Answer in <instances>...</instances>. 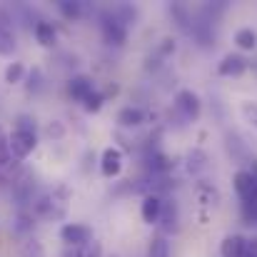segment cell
Wrapping results in <instances>:
<instances>
[{"mask_svg": "<svg viewBox=\"0 0 257 257\" xmlns=\"http://www.w3.org/2000/svg\"><path fill=\"white\" fill-rule=\"evenodd\" d=\"M8 145H10V155H13V158L25 160V158L35 150L38 135H35L33 130H20V127H15V130L8 135Z\"/></svg>", "mask_w": 257, "mask_h": 257, "instance_id": "obj_1", "label": "cell"}, {"mask_svg": "<svg viewBox=\"0 0 257 257\" xmlns=\"http://www.w3.org/2000/svg\"><path fill=\"white\" fill-rule=\"evenodd\" d=\"M60 240L68 247H85L92 242V227H87L83 222H68L60 227Z\"/></svg>", "mask_w": 257, "mask_h": 257, "instance_id": "obj_2", "label": "cell"}, {"mask_svg": "<svg viewBox=\"0 0 257 257\" xmlns=\"http://www.w3.org/2000/svg\"><path fill=\"white\" fill-rule=\"evenodd\" d=\"M175 107L182 112L185 120H197L202 115V102H200V95L192 92V90H180L175 95Z\"/></svg>", "mask_w": 257, "mask_h": 257, "instance_id": "obj_3", "label": "cell"}, {"mask_svg": "<svg viewBox=\"0 0 257 257\" xmlns=\"http://www.w3.org/2000/svg\"><path fill=\"white\" fill-rule=\"evenodd\" d=\"M102 38L110 43V45H125V40H127V25L125 23H120L117 18H115V13H110V15H102Z\"/></svg>", "mask_w": 257, "mask_h": 257, "instance_id": "obj_4", "label": "cell"}, {"mask_svg": "<svg viewBox=\"0 0 257 257\" xmlns=\"http://www.w3.org/2000/svg\"><path fill=\"white\" fill-rule=\"evenodd\" d=\"M247 70V58L240 53H227L220 63H217V73L222 78H240Z\"/></svg>", "mask_w": 257, "mask_h": 257, "instance_id": "obj_5", "label": "cell"}, {"mask_svg": "<svg viewBox=\"0 0 257 257\" xmlns=\"http://www.w3.org/2000/svg\"><path fill=\"white\" fill-rule=\"evenodd\" d=\"M122 163H125L122 160V153L117 148H107L102 153V158H100V172L105 177H117L122 172Z\"/></svg>", "mask_w": 257, "mask_h": 257, "instance_id": "obj_6", "label": "cell"}, {"mask_svg": "<svg viewBox=\"0 0 257 257\" xmlns=\"http://www.w3.org/2000/svg\"><path fill=\"white\" fill-rule=\"evenodd\" d=\"M163 197L160 195H155V192H150V195H145L143 197V205H140V215H143V222H148V225H155L158 220H160V212H163Z\"/></svg>", "mask_w": 257, "mask_h": 257, "instance_id": "obj_7", "label": "cell"}, {"mask_svg": "<svg viewBox=\"0 0 257 257\" xmlns=\"http://www.w3.org/2000/svg\"><path fill=\"white\" fill-rule=\"evenodd\" d=\"M232 185H235V192L240 195V200H242V202H245V200H252V197H257V182L252 180V175H250L247 170L235 172Z\"/></svg>", "mask_w": 257, "mask_h": 257, "instance_id": "obj_8", "label": "cell"}, {"mask_svg": "<svg viewBox=\"0 0 257 257\" xmlns=\"http://www.w3.org/2000/svg\"><path fill=\"white\" fill-rule=\"evenodd\" d=\"M68 92H70V97H73V100L83 102L90 92H95L92 78H87V75H73V78L68 80Z\"/></svg>", "mask_w": 257, "mask_h": 257, "instance_id": "obj_9", "label": "cell"}, {"mask_svg": "<svg viewBox=\"0 0 257 257\" xmlns=\"http://www.w3.org/2000/svg\"><path fill=\"white\" fill-rule=\"evenodd\" d=\"M247 252V240L242 235H227L220 242V255L222 257H245Z\"/></svg>", "mask_w": 257, "mask_h": 257, "instance_id": "obj_10", "label": "cell"}, {"mask_svg": "<svg viewBox=\"0 0 257 257\" xmlns=\"http://www.w3.org/2000/svg\"><path fill=\"white\" fill-rule=\"evenodd\" d=\"M143 122H145V110H143V107L127 105V107H122V110L117 112V125H120V127H138V125H143Z\"/></svg>", "mask_w": 257, "mask_h": 257, "instance_id": "obj_11", "label": "cell"}, {"mask_svg": "<svg viewBox=\"0 0 257 257\" xmlns=\"http://www.w3.org/2000/svg\"><path fill=\"white\" fill-rule=\"evenodd\" d=\"M35 40H38L43 48H53V45L58 43V33H55L53 23H45V20H40V23L35 25Z\"/></svg>", "mask_w": 257, "mask_h": 257, "instance_id": "obj_12", "label": "cell"}, {"mask_svg": "<svg viewBox=\"0 0 257 257\" xmlns=\"http://www.w3.org/2000/svg\"><path fill=\"white\" fill-rule=\"evenodd\" d=\"M235 43L240 50H255L257 48V33L252 28H240L235 33Z\"/></svg>", "mask_w": 257, "mask_h": 257, "instance_id": "obj_13", "label": "cell"}, {"mask_svg": "<svg viewBox=\"0 0 257 257\" xmlns=\"http://www.w3.org/2000/svg\"><path fill=\"white\" fill-rule=\"evenodd\" d=\"M148 257H170V242L165 240V235H155V237L150 240Z\"/></svg>", "mask_w": 257, "mask_h": 257, "instance_id": "obj_14", "label": "cell"}, {"mask_svg": "<svg viewBox=\"0 0 257 257\" xmlns=\"http://www.w3.org/2000/svg\"><path fill=\"white\" fill-rule=\"evenodd\" d=\"M58 10H60V15H63L65 20H78V18L83 15V5L75 3V0H60V3H58Z\"/></svg>", "mask_w": 257, "mask_h": 257, "instance_id": "obj_15", "label": "cell"}, {"mask_svg": "<svg viewBox=\"0 0 257 257\" xmlns=\"http://www.w3.org/2000/svg\"><path fill=\"white\" fill-rule=\"evenodd\" d=\"M23 78H25V65L23 63H10L5 68V83L18 85V83H23Z\"/></svg>", "mask_w": 257, "mask_h": 257, "instance_id": "obj_16", "label": "cell"}, {"mask_svg": "<svg viewBox=\"0 0 257 257\" xmlns=\"http://www.w3.org/2000/svg\"><path fill=\"white\" fill-rule=\"evenodd\" d=\"M102 105H105V95H102V92H97V90H95V92H90L85 100H83V107H85L87 112H100V107H102Z\"/></svg>", "mask_w": 257, "mask_h": 257, "instance_id": "obj_17", "label": "cell"}, {"mask_svg": "<svg viewBox=\"0 0 257 257\" xmlns=\"http://www.w3.org/2000/svg\"><path fill=\"white\" fill-rule=\"evenodd\" d=\"M15 50V35L8 28H0V55H10Z\"/></svg>", "mask_w": 257, "mask_h": 257, "instance_id": "obj_18", "label": "cell"}, {"mask_svg": "<svg viewBox=\"0 0 257 257\" xmlns=\"http://www.w3.org/2000/svg\"><path fill=\"white\" fill-rule=\"evenodd\" d=\"M100 255H102V250H100V245L92 240L90 245H85V247H75L73 255H65V257H100Z\"/></svg>", "mask_w": 257, "mask_h": 257, "instance_id": "obj_19", "label": "cell"}, {"mask_svg": "<svg viewBox=\"0 0 257 257\" xmlns=\"http://www.w3.org/2000/svg\"><path fill=\"white\" fill-rule=\"evenodd\" d=\"M242 217H245V222H250V225L257 222V197L242 202Z\"/></svg>", "mask_w": 257, "mask_h": 257, "instance_id": "obj_20", "label": "cell"}, {"mask_svg": "<svg viewBox=\"0 0 257 257\" xmlns=\"http://www.w3.org/2000/svg\"><path fill=\"white\" fill-rule=\"evenodd\" d=\"M168 168H170V160H168L163 153L150 155V170H153V172H165Z\"/></svg>", "mask_w": 257, "mask_h": 257, "instance_id": "obj_21", "label": "cell"}, {"mask_svg": "<svg viewBox=\"0 0 257 257\" xmlns=\"http://www.w3.org/2000/svg\"><path fill=\"white\" fill-rule=\"evenodd\" d=\"M13 163V155H10V145H8V138L0 133V168H8Z\"/></svg>", "mask_w": 257, "mask_h": 257, "instance_id": "obj_22", "label": "cell"}, {"mask_svg": "<svg viewBox=\"0 0 257 257\" xmlns=\"http://www.w3.org/2000/svg\"><path fill=\"white\" fill-rule=\"evenodd\" d=\"M242 115H245V120L257 130V102H250V100L242 102Z\"/></svg>", "mask_w": 257, "mask_h": 257, "instance_id": "obj_23", "label": "cell"}, {"mask_svg": "<svg viewBox=\"0 0 257 257\" xmlns=\"http://www.w3.org/2000/svg\"><path fill=\"white\" fill-rule=\"evenodd\" d=\"M247 172L252 175V180H255V182H257V160H252V168H250V170H247Z\"/></svg>", "mask_w": 257, "mask_h": 257, "instance_id": "obj_24", "label": "cell"}]
</instances>
